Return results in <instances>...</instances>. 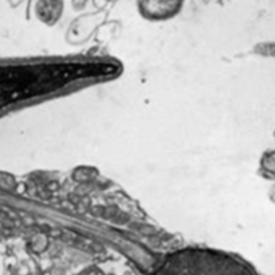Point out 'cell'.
Segmentation results:
<instances>
[{"mask_svg": "<svg viewBox=\"0 0 275 275\" xmlns=\"http://www.w3.org/2000/svg\"><path fill=\"white\" fill-rule=\"evenodd\" d=\"M57 88V62L0 58V117L49 96Z\"/></svg>", "mask_w": 275, "mask_h": 275, "instance_id": "1", "label": "cell"}, {"mask_svg": "<svg viewBox=\"0 0 275 275\" xmlns=\"http://www.w3.org/2000/svg\"><path fill=\"white\" fill-rule=\"evenodd\" d=\"M148 275H259L241 256L207 247L169 252Z\"/></svg>", "mask_w": 275, "mask_h": 275, "instance_id": "2", "label": "cell"}, {"mask_svg": "<svg viewBox=\"0 0 275 275\" xmlns=\"http://www.w3.org/2000/svg\"><path fill=\"white\" fill-rule=\"evenodd\" d=\"M185 0H137L140 15L150 22H164L175 18Z\"/></svg>", "mask_w": 275, "mask_h": 275, "instance_id": "3", "label": "cell"}, {"mask_svg": "<svg viewBox=\"0 0 275 275\" xmlns=\"http://www.w3.org/2000/svg\"><path fill=\"white\" fill-rule=\"evenodd\" d=\"M63 12V2L62 0H39L35 14L42 23L47 26H54L61 18Z\"/></svg>", "mask_w": 275, "mask_h": 275, "instance_id": "4", "label": "cell"}, {"mask_svg": "<svg viewBox=\"0 0 275 275\" xmlns=\"http://www.w3.org/2000/svg\"><path fill=\"white\" fill-rule=\"evenodd\" d=\"M101 275H102V274H101Z\"/></svg>", "mask_w": 275, "mask_h": 275, "instance_id": "5", "label": "cell"}]
</instances>
